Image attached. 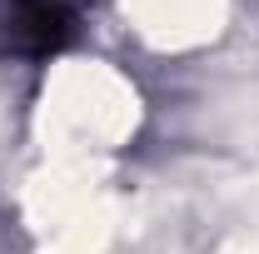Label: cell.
I'll list each match as a JSON object with an SVG mask.
<instances>
[{
    "label": "cell",
    "instance_id": "obj_1",
    "mask_svg": "<svg viewBox=\"0 0 259 254\" xmlns=\"http://www.w3.org/2000/svg\"><path fill=\"white\" fill-rule=\"evenodd\" d=\"M85 30V0H0V50L55 60Z\"/></svg>",
    "mask_w": 259,
    "mask_h": 254
}]
</instances>
